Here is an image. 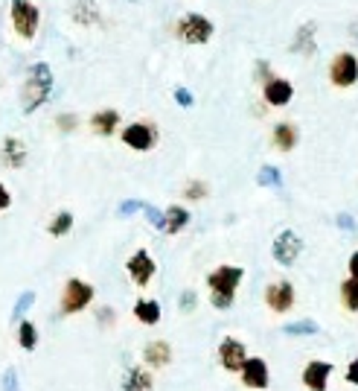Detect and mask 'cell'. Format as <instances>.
Wrapping results in <instances>:
<instances>
[{
    "instance_id": "31",
    "label": "cell",
    "mask_w": 358,
    "mask_h": 391,
    "mask_svg": "<svg viewBox=\"0 0 358 391\" xmlns=\"http://www.w3.org/2000/svg\"><path fill=\"white\" fill-rule=\"evenodd\" d=\"M312 30H314V27H312V24H306L300 32H297V41H294V47H303V53H312L314 47H309V44H306L309 38H312Z\"/></svg>"
},
{
    "instance_id": "14",
    "label": "cell",
    "mask_w": 358,
    "mask_h": 391,
    "mask_svg": "<svg viewBox=\"0 0 358 391\" xmlns=\"http://www.w3.org/2000/svg\"><path fill=\"white\" fill-rule=\"evenodd\" d=\"M263 96L265 103L274 105V108H283L291 103L294 96V85L289 79H280V76H271V79H265V88H263Z\"/></svg>"
},
{
    "instance_id": "16",
    "label": "cell",
    "mask_w": 358,
    "mask_h": 391,
    "mask_svg": "<svg viewBox=\"0 0 358 391\" xmlns=\"http://www.w3.org/2000/svg\"><path fill=\"white\" fill-rule=\"evenodd\" d=\"M143 362L149 368H166L172 362V347H169V342H164V339L149 342L143 347Z\"/></svg>"
},
{
    "instance_id": "30",
    "label": "cell",
    "mask_w": 358,
    "mask_h": 391,
    "mask_svg": "<svg viewBox=\"0 0 358 391\" xmlns=\"http://www.w3.org/2000/svg\"><path fill=\"white\" fill-rule=\"evenodd\" d=\"M143 210H146L149 222H152V225H154L157 231H164V228H166V213H161V210H157V207H152V205H146Z\"/></svg>"
},
{
    "instance_id": "8",
    "label": "cell",
    "mask_w": 358,
    "mask_h": 391,
    "mask_svg": "<svg viewBox=\"0 0 358 391\" xmlns=\"http://www.w3.org/2000/svg\"><path fill=\"white\" fill-rule=\"evenodd\" d=\"M123 143L131 146L134 152H149L157 143V129H154V123L140 120V123L126 126L123 129Z\"/></svg>"
},
{
    "instance_id": "13",
    "label": "cell",
    "mask_w": 358,
    "mask_h": 391,
    "mask_svg": "<svg viewBox=\"0 0 358 391\" xmlns=\"http://www.w3.org/2000/svg\"><path fill=\"white\" fill-rule=\"evenodd\" d=\"M126 269H128V275H131V281H134L137 286H149V281L154 278V271H157V266H154V260L149 257L146 248L134 251L131 257H128V263H126Z\"/></svg>"
},
{
    "instance_id": "5",
    "label": "cell",
    "mask_w": 358,
    "mask_h": 391,
    "mask_svg": "<svg viewBox=\"0 0 358 391\" xmlns=\"http://www.w3.org/2000/svg\"><path fill=\"white\" fill-rule=\"evenodd\" d=\"M329 82L335 88H352L358 82V56L355 53H335L329 62Z\"/></svg>"
},
{
    "instance_id": "20",
    "label": "cell",
    "mask_w": 358,
    "mask_h": 391,
    "mask_svg": "<svg viewBox=\"0 0 358 391\" xmlns=\"http://www.w3.org/2000/svg\"><path fill=\"white\" fill-rule=\"evenodd\" d=\"M24 161H27V146L18 138H6V143H4V164L9 169H21Z\"/></svg>"
},
{
    "instance_id": "21",
    "label": "cell",
    "mask_w": 358,
    "mask_h": 391,
    "mask_svg": "<svg viewBox=\"0 0 358 391\" xmlns=\"http://www.w3.org/2000/svg\"><path fill=\"white\" fill-rule=\"evenodd\" d=\"M164 213H166V228H164L166 233H181L187 228V222H190V210L181 207V205H172Z\"/></svg>"
},
{
    "instance_id": "7",
    "label": "cell",
    "mask_w": 358,
    "mask_h": 391,
    "mask_svg": "<svg viewBox=\"0 0 358 391\" xmlns=\"http://www.w3.org/2000/svg\"><path fill=\"white\" fill-rule=\"evenodd\" d=\"M218 362H222L225 371H230V374H242V368L248 362V350H245V342H239L233 336L222 339V345H218Z\"/></svg>"
},
{
    "instance_id": "23",
    "label": "cell",
    "mask_w": 358,
    "mask_h": 391,
    "mask_svg": "<svg viewBox=\"0 0 358 391\" xmlns=\"http://www.w3.org/2000/svg\"><path fill=\"white\" fill-rule=\"evenodd\" d=\"M70 228H73V213L70 210H62L47 225V233H50V237H65V233H70Z\"/></svg>"
},
{
    "instance_id": "17",
    "label": "cell",
    "mask_w": 358,
    "mask_h": 391,
    "mask_svg": "<svg viewBox=\"0 0 358 391\" xmlns=\"http://www.w3.org/2000/svg\"><path fill=\"white\" fill-rule=\"evenodd\" d=\"M297 138H300V134H297L294 123H277L274 132H271V141L280 152H291L297 146Z\"/></svg>"
},
{
    "instance_id": "24",
    "label": "cell",
    "mask_w": 358,
    "mask_h": 391,
    "mask_svg": "<svg viewBox=\"0 0 358 391\" xmlns=\"http://www.w3.org/2000/svg\"><path fill=\"white\" fill-rule=\"evenodd\" d=\"M18 345H21L24 350H35L38 345V330L32 321H21V327H18Z\"/></svg>"
},
{
    "instance_id": "15",
    "label": "cell",
    "mask_w": 358,
    "mask_h": 391,
    "mask_svg": "<svg viewBox=\"0 0 358 391\" xmlns=\"http://www.w3.org/2000/svg\"><path fill=\"white\" fill-rule=\"evenodd\" d=\"M154 388V377L152 371L143 365H128L123 374V391H152Z\"/></svg>"
},
{
    "instance_id": "11",
    "label": "cell",
    "mask_w": 358,
    "mask_h": 391,
    "mask_svg": "<svg viewBox=\"0 0 358 391\" xmlns=\"http://www.w3.org/2000/svg\"><path fill=\"white\" fill-rule=\"evenodd\" d=\"M332 371H335L332 362H326V359H312V362H306L300 380H303V385H306L309 391H326V388H329Z\"/></svg>"
},
{
    "instance_id": "2",
    "label": "cell",
    "mask_w": 358,
    "mask_h": 391,
    "mask_svg": "<svg viewBox=\"0 0 358 391\" xmlns=\"http://www.w3.org/2000/svg\"><path fill=\"white\" fill-rule=\"evenodd\" d=\"M50 91H53V70H50V65L38 62V65L29 70L27 85H24V111H27V114L35 111V108L50 96Z\"/></svg>"
},
{
    "instance_id": "26",
    "label": "cell",
    "mask_w": 358,
    "mask_h": 391,
    "mask_svg": "<svg viewBox=\"0 0 358 391\" xmlns=\"http://www.w3.org/2000/svg\"><path fill=\"white\" fill-rule=\"evenodd\" d=\"M76 21H82V24H96L99 21V12H96V6L91 4V0H79L76 4Z\"/></svg>"
},
{
    "instance_id": "32",
    "label": "cell",
    "mask_w": 358,
    "mask_h": 391,
    "mask_svg": "<svg viewBox=\"0 0 358 391\" xmlns=\"http://www.w3.org/2000/svg\"><path fill=\"white\" fill-rule=\"evenodd\" d=\"M195 304H198L195 292H192V289H187L184 295H181V309H184V312H192V309H195Z\"/></svg>"
},
{
    "instance_id": "28",
    "label": "cell",
    "mask_w": 358,
    "mask_h": 391,
    "mask_svg": "<svg viewBox=\"0 0 358 391\" xmlns=\"http://www.w3.org/2000/svg\"><path fill=\"white\" fill-rule=\"evenodd\" d=\"M260 181L263 187H280V169H274V167H263L260 169Z\"/></svg>"
},
{
    "instance_id": "18",
    "label": "cell",
    "mask_w": 358,
    "mask_h": 391,
    "mask_svg": "<svg viewBox=\"0 0 358 391\" xmlns=\"http://www.w3.org/2000/svg\"><path fill=\"white\" fill-rule=\"evenodd\" d=\"M119 126V114L114 108H105V111H96L91 117V132L93 134H102V138H108V134H114Z\"/></svg>"
},
{
    "instance_id": "38",
    "label": "cell",
    "mask_w": 358,
    "mask_h": 391,
    "mask_svg": "<svg viewBox=\"0 0 358 391\" xmlns=\"http://www.w3.org/2000/svg\"><path fill=\"white\" fill-rule=\"evenodd\" d=\"M347 269H350V278H358V251H352V254H350Z\"/></svg>"
},
{
    "instance_id": "36",
    "label": "cell",
    "mask_w": 358,
    "mask_h": 391,
    "mask_svg": "<svg viewBox=\"0 0 358 391\" xmlns=\"http://www.w3.org/2000/svg\"><path fill=\"white\" fill-rule=\"evenodd\" d=\"M76 123H79V120H76L73 114H65V117H58V126H62V132H70V129H73Z\"/></svg>"
},
{
    "instance_id": "39",
    "label": "cell",
    "mask_w": 358,
    "mask_h": 391,
    "mask_svg": "<svg viewBox=\"0 0 358 391\" xmlns=\"http://www.w3.org/2000/svg\"><path fill=\"white\" fill-rule=\"evenodd\" d=\"M140 207H146V205H140V202H126L123 207H119V213H126V217H128V213H134V210H140Z\"/></svg>"
},
{
    "instance_id": "4",
    "label": "cell",
    "mask_w": 358,
    "mask_h": 391,
    "mask_svg": "<svg viewBox=\"0 0 358 391\" xmlns=\"http://www.w3.org/2000/svg\"><path fill=\"white\" fill-rule=\"evenodd\" d=\"M175 32H178V38H181V41H187V44H207L210 38H213V24L207 21L204 15L190 12V15H184L181 21L175 24Z\"/></svg>"
},
{
    "instance_id": "9",
    "label": "cell",
    "mask_w": 358,
    "mask_h": 391,
    "mask_svg": "<svg viewBox=\"0 0 358 391\" xmlns=\"http://www.w3.org/2000/svg\"><path fill=\"white\" fill-rule=\"evenodd\" d=\"M271 251H274V260L280 263V266H294L297 257H300V251H303V240L297 237L294 231H280Z\"/></svg>"
},
{
    "instance_id": "25",
    "label": "cell",
    "mask_w": 358,
    "mask_h": 391,
    "mask_svg": "<svg viewBox=\"0 0 358 391\" xmlns=\"http://www.w3.org/2000/svg\"><path fill=\"white\" fill-rule=\"evenodd\" d=\"M317 330H321V327H317L314 321H309V319H306V321L286 324V327H283V333H286V336H314Z\"/></svg>"
},
{
    "instance_id": "22",
    "label": "cell",
    "mask_w": 358,
    "mask_h": 391,
    "mask_svg": "<svg viewBox=\"0 0 358 391\" xmlns=\"http://www.w3.org/2000/svg\"><path fill=\"white\" fill-rule=\"evenodd\" d=\"M341 307L347 312H358V278H347L341 283Z\"/></svg>"
},
{
    "instance_id": "33",
    "label": "cell",
    "mask_w": 358,
    "mask_h": 391,
    "mask_svg": "<svg viewBox=\"0 0 358 391\" xmlns=\"http://www.w3.org/2000/svg\"><path fill=\"white\" fill-rule=\"evenodd\" d=\"M4 391H18V371L9 368L4 374Z\"/></svg>"
},
{
    "instance_id": "29",
    "label": "cell",
    "mask_w": 358,
    "mask_h": 391,
    "mask_svg": "<svg viewBox=\"0 0 358 391\" xmlns=\"http://www.w3.org/2000/svg\"><path fill=\"white\" fill-rule=\"evenodd\" d=\"M35 304V292H24V295H21V301H18L15 304V312H12V319H24V312L29 309Z\"/></svg>"
},
{
    "instance_id": "34",
    "label": "cell",
    "mask_w": 358,
    "mask_h": 391,
    "mask_svg": "<svg viewBox=\"0 0 358 391\" xmlns=\"http://www.w3.org/2000/svg\"><path fill=\"white\" fill-rule=\"evenodd\" d=\"M175 100H178V105L190 108V105H192V94H190L187 88H178V91H175Z\"/></svg>"
},
{
    "instance_id": "35",
    "label": "cell",
    "mask_w": 358,
    "mask_h": 391,
    "mask_svg": "<svg viewBox=\"0 0 358 391\" xmlns=\"http://www.w3.org/2000/svg\"><path fill=\"white\" fill-rule=\"evenodd\" d=\"M347 383H350V385H358V357L347 365Z\"/></svg>"
},
{
    "instance_id": "27",
    "label": "cell",
    "mask_w": 358,
    "mask_h": 391,
    "mask_svg": "<svg viewBox=\"0 0 358 391\" xmlns=\"http://www.w3.org/2000/svg\"><path fill=\"white\" fill-rule=\"evenodd\" d=\"M207 193H210V190H207L204 181H190V184L184 187V199H190V202H201Z\"/></svg>"
},
{
    "instance_id": "3",
    "label": "cell",
    "mask_w": 358,
    "mask_h": 391,
    "mask_svg": "<svg viewBox=\"0 0 358 391\" xmlns=\"http://www.w3.org/2000/svg\"><path fill=\"white\" fill-rule=\"evenodd\" d=\"M93 301V286L88 281H79V278H70L62 289V312L65 316H76V312L88 309Z\"/></svg>"
},
{
    "instance_id": "1",
    "label": "cell",
    "mask_w": 358,
    "mask_h": 391,
    "mask_svg": "<svg viewBox=\"0 0 358 391\" xmlns=\"http://www.w3.org/2000/svg\"><path fill=\"white\" fill-rule=\"evenodd\" d=\"M245 278L242 266H218L207 275V286H210V304L216 309H230L236 301V289Z\"/></svg>"
},
{
    "instance_id": "37",
    "label": "cell",
    "mask_w": 358,
    "mask_h": 391,
    "mask_svg": "<svg viewBox=\"0 0 358 391\" xmlns=\"http://www.w3.org/2000/svg\"><path fill=\"white\" fill-rule=\"evenodd\" d=\"M9 205H12V196H9V190L4 184H0V213H4Z\"/></svg>"
},
{
    "instance_id": "19",
    "label": "cell",
    "mask_w": 358,
    "mask_h": 391,
    "mask_svg": "<svg viewBox=\"0 0 358 391\" xmlns=\"http://www.w3.org/2000/svg\"><path fill=\"white\" fill-rule=\"evenodd\" d=\"M134 319L146 324V327H154L157 321H161V304L152 301V298H140L134 304Z\"/></svg>"
},
{
    "instance_id": "6",
    "label": "cell",
    "mask_w": 358,
    "mask_h": 391,
    "mask_svg": "<svg viewBox=\"0 0 358 391\" xmlns=\"http://www.w3.org/2000/svg\"><path fill=\"white\" fill-rule=\"evenodd\" d=\"M12 27L15 32L21 38H32L35 30H38V18H41V12H38V6L32 4V0H12Z\"/></svg>"
},
{
    "instance_id": "12",
    "label": "cell",
    "mask_w": 358,
    "mask_h": 391,
    "mask_svg": "<svg viewBox=\"0 0 358 391\" xmlns=\"http://www.w3.org/2000/svg\"><path fill=\"white\" fill-rule=\"evenodd\" d=\"M242 385L245 388H253V391H265L268 383H271V374H268V362L263 357H248L245 368H242Z\"/></svg>"
},
{
    "instance_id": "10",
    "label": "cell",
    "mask_w": 358,
    "mask_h": 391,
    "mask_svg": "<svg viewBox=\"0 0 358 391\" xmlns=\"http://www.w3.org/2000/svg\"><path fill=\"white\" fill-rule=\"evenodd\" d=\"M265 304L277 316H286V312L294 307V286L289 281H274L265 286Z\"/></svg>"
}]
</instances>
